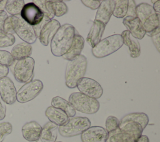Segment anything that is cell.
<instances>
[{
	"mask_svg": "<svg viewBox=\"0 0 160 142\" xmlns=\"http://www.w3.org/2000/svg\"><path fill=\"white\" fill-rule=\"evenodd\" d=\"M76 33L74 27L70 24L60 26L51 41V51L55 56H62L70 48Z\"/></svg>",
	"mask_w": 160,
	"mask_h": 142,
	"instance_id": "cell-1",
	"label": "cell"
},
{
	"mask_svg": "<svg viewBox=\"0 0 160 142\" xmlns=\"http://www.w3.org/2000/svg\"><path fill=\"white\" fill-rule=\"evenodd\" d=\"M87 64V59L82 54L68 61L64 76L65 84L68 88L73 89L76 87L78 81L83 78L86 74Z\"/></svg>",
	"mask_w": 160,
	"mask_h": 142,
	"instance_id": "cell-2",
	"label": "cell"
},
{
	"mask_svg": "<svg viewBox=\"0 0 160 142\" xmlns=\"http://www.w3.org/2000/svg\"><path fill=\"white\" fill-rule=\"evenodd\" d=\"M143 129L135 122H128L116 130L109 133L108 142H136L142 135Z\"/></svg>",
	"mask_w": 160,
	"mask_h": 142,
	"instance_id": "cell-3",
	"label": "cell"
},
{
	"mask_svg": "<svg viewBox=\"0 0 160 142\" xmlns=\"http://www.w3.org/2000/svg\"><path fill=\"white\" fill-rule=\"evenodd\" d=\"M68 101L76 111L85 114H95L100 108L99 102L96 99L88 96L80 92L71 93Z\"/></svg>",
	"mask_w": 160,
	"mask_h": 142,
	"instance_id": "cell-4",
	"label": "cell"
},
{
	"mask_svg": "<svg viewBox=\"0 0 160 142\" xmlns=\"http://www.w3.org/2000/svg\"><path fill=\"white\" fill-rule=\"evenodd\" d=\"M123 45L121 34H116L101 40L92 48V55L97 58L106 57L119 49Z\"/></svg>",
	"mask_w": 160,
	"mask_h": 142,
	"instance_id": "cell-5",
	"label": "cell"
},
{
	"mask_svg": "<svg viewBox=\"0 0 160 142\" xmlns=\"http://www.w3.org/2000/svg\"><path fill=\"white\" fill-rule=\"evenodd\" d=\"M91 126V121L87 117L76 116L69 119L68 122L58 126V131L61 136L71 138L81 134Z\"/></svg>",
	"mask_w": 160,
	"mask_h": 142,
	"instance_id": "cell-6",
	"label": "cell"
},
{
	"mask_svg": "<svg viewBox=\"0 0 160 142\" xmlns=\"http://www.w3.org/2000/svg\"><path fill=\"white\" fill-rule=\"evenodd\" d=\"M34 59L31 57L17 61L12 70L16 80L22 83L31 81L34 74Z\"/></svg>",
	"mask_w": 160,
	"mask_h": 142,
	"instance_id": "cell-7",
	"label": "cell"
},
{
	"mask_svg": "<svg viewBox=\"0 0 160 142\" xmlns=\"http://www.w3.org/2000/svg\"><path fill=\"white\" fill-rule=\"evenodd\" d=\"M11 20L14 33L22 41L30 44L36 42L38 38L32 26L18 16H11Z\"/></svg>",
	"mask_w": 160,
	"mask_h": 142,
	"instance_id": "cell-8",
	"label": "cell"
},
{
	"mask_svg": "<svg viewBox=\"0 0 160 142\" xmlns=\"http://www.w3.org/2000/svg\"><path fill=\"white\" fill-rule=\"evenodd\" d=\"M43 88V83L39 79H33L26 83L16 93V100L20 103H25L37 97Z\"/></svg>",
	"mask_w": 160,
	"mask_h": 142,
	"instance_id": "cell-9",
	"label": "cell"
},
{
	"mask_svg": "<svg viewBox=\"0 0 160 142\" xmlns=\"http://www.w3.org/2000/svg\"><path fill=\"white\" fill-rule=\"evenodd\" d=\"M76 87L80 93L94 99L101 97L103 89L100 84L93 79L83 77L79 79Z\"/></svg>",
	"mask_w": 160,
	"mask_h": 142,
	"instance_id": "cell-10",
	"label": "cell"
},
{
	"mask_svg": "<svg viewBox=\"0 0 160 142\" xmlns=\"http://www.w3.org/2000/svg\"><path fill=\"white\" fill-rule=\"evenodd\" d=\"M20 15L24 21L32 26L39 24L44 18L41 10L32 2L24 4Z\"/></svg>",
	"mask_w": 160,
	"mask_h": 142,
	"instance_id": "cell-11",
	"label": "cell"
},
{
	"mask_svg": "<svg viewBox=\"0 0 160 142\" xmlns=\"http://www.w3.org/2000/svg\"><path fill=\"white\" fill-rule=\"evenodd\" d=\"M108 132L102 126H90L81 134L82 142H106Z\"/></svg>",
	"mask_w": 160,
	"mask_h": 142,
	"instance_id": "cell-12",
	"label": "cell"
},
{
	"mask_svg": "<svg viewBox=\"0 0 160 142\" xmlns=\"http://www.w3.org/2000/svg\"><path fill=\"white\" fill-rule=\"evenodd\" d=\"M16 89L14 83L8 77L0 79V96L8 104H12L16 101Z\"/></svg>",
	"mask_w": 160,
	"mask_h": 142,
	"instance_id": "cell-13",
	"label": "cell"
},
{
	"mask_svg": "<svg viewBox=\"0 0 160 142\" xmlns=\"http://www.w3.org/2000/svg\"><path fill=\"white\" fill-rule=\"evenodd\" d=\"M60 26L59 22L53 19L44 24L38 36L40 43L44 46H48L49 41L51 40Z\"/></svg>",
	"mask_w": 160,
	"mask_h": 142,
	"instance_id": "cell-14",
	"label": "cell"
},
{
	"mask_svg": "<svg viewBox=\"0 0 160 142\" xmlns=\"http://www.w3.org/2000/svg\"><path fill=\"white\" fill-rule=\"evenodd\" d=\"M122 23L131 34L137 39H142L145 36L146 31L142 23L137 17L126 16L124 18Z\"/></svg>",
	"mask_w": 160,
	"mask_h": 142,
	"instance_id": "cell-15",
	"label": "cell"
},
{
	"mask_svg": "<svg viewBox=\"0 0 160 142\" xmlns=\"http://www.w3.org/2000/svg\"><path fill=\"white\" fill-rule=\"evenodd\" d=\"M42 126L36 121H31L25 123L22 127L24 138L29 142H36L40 139Z\"/></svg>",
	"mask_w": 160,
	"mask_h": 142,
	"instance_id": "cell-16",
	"label": "cell"
},
{
	"mask_svg": "<svg viewBox=\"0 0 160 142\" xmlns=\"http://www.w3.org/2000/svg\"><path fill=\"white\" fill-rule=\"evenodd\" d=\"M115 6V1L104 0L101 1L100 6L98 8L95 19L99 21L105 25L109 22Z\"/></svg>",
	"mask_w": 160,
	"mask_h": 142,
	"instance_id": "cell-17",
	"label": "cell"
},
{
	"mask_svg": "<svg viewBox=\"0 0 160 142\" xmlns=\"http://www.w3.org/2000/svg\"><path fill=\"white\" fill-rule=\"evenodd\" d=\"M106 25L102 22L94 19L86 38L87 43L94 48L100 41L105 30Z\"/></svg>",
	"mask_w": 160,
	"mask_h": 142,
	"instance_id": "cell-18",
	"label": "cell"
},
{
	"mask_svg": "<svg viewBox=\"0 0 160 142\" xmlns=\"http://www.w3.org/2000/svg\"><path fill=\"white\" fill-rule=\"evenodd\" d=\"M45 115L49 121L58 126L65 124L69 119L66 113L61 109L54 108L52 106L46 108L45 111Z\"/></svg>",
	"mask_w": 160,
	"mask_h": 142,
	"instance_id": "cell-19",
	"label": "cell"
},
{
	"mask_svg": "<svg viewBox=\"0 0 160 142\" xmlns=\"http://www.w3.org/2000/svg\"><path fill=\"white\" fill-rule=\"evenodd\" d=\"M121 36L123 40V44L129 48L130 56L133 58L139 57L141 54V46L138 40L134 38L128 30L123 31Z\"/></svg>",
	"mask_w": 160,
	"mask_h": 142,
	"instance_id": "cell-20",
	"label": "cell"
},
{
	"mask_svg": "<svg viewBox=\"0 0 160 142\" xmlns=\"http://www.w3.org/2000/svg\"><path fill=\"white\" fill-rule=\"evenodd\" d=\"M84 39L78 33H75L72 43L69 50L65 53L62 57L64 59L71 61L81 54L84 48Z\"/></svg>",
	"mask_w": 160,
	"mask_h": 142,
	"instance_id": "cell-21",
	"label": "cell"
},
{
	"mask_svg": "<svg viewBox=\"0 0 160 142\" xmlns=\"http://www.w3.org/2000/svg\"><path fill=\"white\" fill-rule=\"evenodd\" d=\"M58 126L51 121L47 122L42 127L40 136L41 142H55L58 137Z\"/></svg>",
	"mask_w": 160,
	"mask_h": 142,
	"instance_id": "cell-22",
	"label": "cell"
},
{
	"mask_svg": "<svg viewBox=\"0 0 160 142\" xmlns=\"http://www.w3.org/2000/svg\"><path fill=\"white\" fill-rule=\"evenodd\" d=\"M32 48L30 44L27 43H20L15 45L11 52V54L15 60H21L28 57L32 54Z\"/></svg>",
	"mask_w": 160,
	"mask_h": 142,
	"instance_id": "cell-23",
	"label": "cell"
},
{
	"mask_svg": "<svg viewBox=\"0 0 160 142\" xmlns=\"http://www.w3.org/2000/svg\"><path fill=\"white\" fill-rule=\"evenodd\" d=\"M128 122H135L139 123L143 130L146 128L149 123V117L144 113H129L122 118L119 121V126Z\"/></svg>",
	"mask_w": 160,
	"mask_h": 142,
	"instance_id": "cell-24",
	"label": "cell"
},
{
	"mask_svg": "<svg viewBox=\"0 0 160 142\" xmlns=\"http://www.w3.org/2000/svg\"><path fill=\"white\" fill-rule=\"evenodd\" d=\"M51 106L63 111L69 118L74 117L76 115V110L71 103L60 96H55L52 99Z\"/></svg>",
	"mask_w": 160,
	"mask_h": 142,
	"instance_id": "cell-25",
	"label": "cell"
},
{
	"mask_svg": "<svg viewBox=\"0 0 160 142\" xmlns=\"http://www.w3.org/2000/svg\"><path fill=\"white\" fill-rule=\"evenodd\" d=\"M156 13L152 6L146 3H142L136 6V17H137L142 24L150 16Z\"/></svg>",
	"mask_w": 160,
	"mask_h": 142,
	"instance_id": "cell-26",
	"label": "cell"
},
{
	"mask_svg": "<svg viewBox=\"0 0 160 142\" xmlns=\"http://www.w3.org/2000/svg\"><path fill=\"white\" fill-rule=\"evenodd\" d=\"M25 3L23 0H8L7 1L5 10L11 16H18Z\"/></svg>",
	"mask_w": 160,
	"mask_h": 142,
	"instance_id": "cell-27",
	"label": "cell"
},
{
	"mask_svg": "<svg viewBox=\"0 0 160 142\" xmlns=\"http://www.w3.org/2000/svg\"><path fill=\"white\" fill-rule=\"evenodd\" d=\"M146 33H149L159 27V14L154 13L146 19L142 23Z\"/></svg>",
	"mask_w": 160,
	"mask_h": 142,
	"instance_id": "cell-28",
	"label": "cell"
},
{
	"mask_svg": "<svg viewBox=\"0 0 160 142\" xmlns=\"http://www.w3.org/2000/svg\"><path fill=\"white\" fill-rule=\"evenodd\" d=\"M34 3L42 12L44 16L51 20L55 16L51 8L50 1L47 0H36Z\"/></svg>",
	"mask_w": 160,
	"mask_h": 142,
	"instance_id": "cell-29",
	"label": "cell"
},
{
	"mask_svg": "<svg viewBox=\"0 0 160 142\" xmlns=\"http://www.w3.org/2000/svg\"><path fill=\"white\" fill-rule=\"evenodd\" d=\"M128 10V0L115 1V6L112 15L117 18H122L126 16Z\"/></svg>",
	"mask_w": 160,
	"mask_h": 142,
	"instance_id": "cell-30",
	"label": "cell"
},
{
	"mask_svg": "<svg viewBox=\"0 0 160 142\" xmlns=\"http://www.w3.org/2000/svg\"><path fill=\"white\" fill-rule=\"evenodd\" d=\"M51 8L54 12V16L60 17L66 14L68 8L67 5L62 1H50Z\"/></svg>",
	"mask_w": 160,
	"mask_h": 142,
	"instance_id": "cell-31",
	"label": "cell"
},
{
	"mask_svg": "<svg viewBox=\"0 0 160 142\" xmlns=\"http://www.w3.org/2000/svg\"><path fill=\"white\" fill-rule=\"evenodd\" d=\"M16 39L13 34L0 31V48L9 47L14 44Z\"/></svg>",
	"mask_w": 160,
	"mask_h": 142,
	"instance_id": "cell-32",
	"label": "cell"
},
{
	"mask_svg": "<svg viewBox=\"0 0 160 142\" xmlns=\"http://www.w3.org/2000/svg\"><path fill=\"white\" fill-rule=\"evenodd\" d=\"M15 62L11 53L6 50H0V64L4 66H11Z\"/></svg>",
	"mask_w": 160,
	"mask_h": 142,
	"instance_id": "cell-33",
	"label": "cell"
},
{
	"mask_svg": "<svg viewBox=\"0 0 160 142\" xmlns=\"http://www.w3.org/2000/svg\"><path fill=\"white\" fill-rule=\"evenodd\" d=\"M106 130L109 133L112 132L119 127V120L114 116H109L105 122Z\"/></svg>",
	"mask_w": 160,
	"mask_h": 142,
	"instance_id": "cell-34",
	"label": "cell"
},
{
	"mask_svg": "<svg viewBox=\"0 0 160 142\" xmlns=\"http://www.w3.org/2000/svg\"><path fill=\"white\" fill-rule=\"evenodd\" d=\"M12 131V126L9 122L0 123V142H2L5 136L11 134Z\"/></svg>",
	"mask_w": 160,
	"mask_h": 142,
	"instance_id": "cell-35",
	"label": "cell"
},
{
	"mask_svg": "<svg viewBox=\"0 0 160 142\" xmlns=\"http://www.w3.org/2000/svg\"><path fill=\"white\" fill-rule=\"evenodd\" d=\"M82 3L86 7L91 9H98L101 1L100 0H82Z\"/></svg>",
	"mask_w": 160,
	"mask_h": 142,
	"instance_id": "cell-36",
	"label": "cell"
},
{
	"mask_svg": "<svg viewBox=\"0 0 160 142\" xmlns=\"http://www.w3.org/2000/svg\"><path fill=\"white\" fill-rule=\"evenodd\" d=\"M136 2L133 0L128 1V10L126 15L127 16L136 17Z\"/></svg>",
	"mask_w": 160,
	"mask_h": 142,
	"instance_id": "cell-37",
	"label": "cell"
},
{
	"mask_svg": "<svg viewBox=\"0 0 160 142\" xmlns=\"http://www.w3.org/2000/svg\"><path fill=\"white\" fill-rule=\"evenodd\" d=\"M3 31L7 33L13 34L14 33L12 27V23L11 20V16H8L6 19L5 20L4 27H3Z\"/></svg>",
	"mask_w": 160,
	"mask_h": 142,
	"instance_id": "cell-38",
	"label": "cell"
},
{
	"mask_svg": "<svg viewBox=\"0 0 160 142\" xmlns=\"http://www.w3.org/2000/svg\"><path fill=\"white\" fill-rule=\"evenodd\" d=\"M6 106L5 103L2 99L0 96V121L2 120L6 116Z\"/></svg>",
	"mask_w": 160,
	"mask_h": 142,
	"instance_id": "cell-39",
	"label": "cell"
},
{
	"mask_svg": "<svg viewBox=\"0 0 160 142\" xmlns=\"http://www.w3.org/2000/svg\"><path fill=\"white\" fill-rule=\"evenodd\" d=\"M159 34L160 33H158L156 34H154L151 36L152 38V41L154 43V45L155 46V47L156 48V49H158V51L159 52Z\"/></svg>",
	"mask_w": 160,
	"mask_h": 142,
	"instance_id": "cell-40",
	"label": "cell"
},
{
	"mask_svg": "<svg viewBox=\"0 0 160 142\" xmlns=\"http://www.w3.org/2000/svg\"><path fill=\"white\" fill-rule=\"evenodd\" d=\"M8 17V16L6 11H4L0 14V31H3L4 24L5 20Z\"/></svg>",
	"mask_w": 160,
	"mask_h": 142,
	"instance_id": "cell-41",
	"label": "cell"
},
{
	"mask_svg": "<svg viewBox=\"0 0 160 142\" xmlns=\"http://www.w3.org/2000/svg\"><path fill=\"white\" fill-rule=\"evenodd\" d=\"M9 73V68L0 64V79L2 78L6 77Z\"/></svg>",
	"mask_w": 160,
	"mask_h": 142,
	"instance_id": "cell-42",
	"label": "cell"
},
{
	"mask_svg": "<svg viewBox=\"0 0 160 142\" xmlns=\"http://www.w3.org/2000/svg\"><path fill=\"white\" fill-rule=\"evenodd\" d=\"M152 8L154 11H155L156 13L159 14L160 13V1H156L152 6Z\"/></svg>",
	"mask_w": 160,
	"mask_h": 142,
	"instance_id": "cell-43",
	"label": "cell"
},
{
	"mask_svg": "<svg viewBox=\"0 0 160 142\" xmlns=\"http://www.w3.org/2000/svg\"><path fill=\"white\" fill-rule=\"evenodd\" d=\"M136 142H149V138L146 135H141Z\"/></svg>",
	"mask_w": 160,
	"mask_h": 142,
	"instance_id": "cell-44",
	"label": "cell"
},
{
	"mask_svg": "<svg viewBox=\"0 0 160 142\" xmlns=\"http://www.w3.org/2000/svg\"><path fill=\"white\" fill-rule=\"evenodd\" d=\"M7 0H2L0 1V14L2 12L4 11L5 10V7L7 3Z\"/></svg>",
	"mask_w": 160,
	"mask_h": 142,
	"instance_id": "cell-45",
	"label": "cell"
},
{
	"mask_svg": "<svg viewBox=\"0 0 160 142\" xmlns=\"http://www.w3.org/2000/svg\"><path fill=\"white\" fill-rule=\"evenodd\" d=\"M55 142H62V141H55Z\"/></svg>",
	"mask_w": 160,
	"mask_h": 142,
	"instance_id": "cell-46",
	"label": "cell"
}]
</instances>
